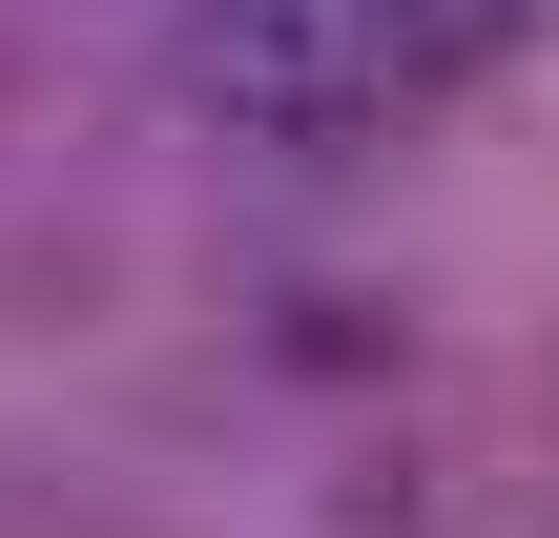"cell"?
Listing matches in <instances>:
<instances>
[{"label": "cell", "instance_id": "6da1fadb", "mask_svg": "<svg viewBox=\"0 0 559 538\" xmlns=\"http://www.w3.org/2000/svg\"><path fill=\"white\" fill-rule=\"evenodd\" d=\"M166 21H187V83L270 145H353L373 104H415L498 41V0H166Z\"/></svg>", "mask_w": 559, "mask_h": 538}]
</instances>
